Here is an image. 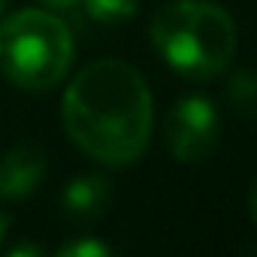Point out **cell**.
<instances>
[{
    "label": "cell",
    "mask_w": 257,
    "mask_h": 257,
    "mask_svg": "<svg viewBox=\"0 0 257 257\" xmlns=\"http://www.w3.org/2000/svg\"><path fill=\"white\" fill-rule=\"evenodd\" d=\"M67 137L106 167H127L149 149L155 103L137 67L121 58L91 61L64 91Z\"/></svg>",
    "instance_id": "6da1fadb"
},
{
    "label": "cell",
    "mask_w": 257,
    "mask_h": 257,
    "mask_svg": "<svg viewBox=\"0 0 257 257\" xmlns=\"http://www.w3.org/2000/svg\"><path fill=\"white\" fill-rule=\"evenodd\" d=\"M155 52L185 79H215L236 55V25L212 0H173L161 7L149 28Z\"/></svg>",
    "instance_id": "7a4b0ae2"
},
{
    "label": "cell",
    "mask_w": 257,
    "mask_h": 257,
    "mask_svg": "<svg viewBox=\"0 0 257 257\" xmlns=\"http://www.w3.org/2000/svg\"><path fill=\"white\" fill-rule=\"evenodd\" d=\"M76 43L49 10H22L0 22V70L22 91H49L73 67Z\"/></svg>",
    "instance_id": "3957f363"
},
{
    "label": "cell",
    "mask_w": 257,
    "mask_h": 257,
    "mask_svg": "<svg viewBox=\"0 0 257 257\" xmlns=\"http://www.w3.org/2000/svg\"><path fill=\"white\" fill-rule=\"evenodd\" d=\"M218 137H221V115L215 103L203 94L182 97L164 121L167 149L179 164H197L206 155H212Z\"/></svg>",
    "instance_id": "277c9868"
},
{
    "label": "cell",
    "mask_w": 257,
    "mask_h": 257,
    "mask_svg": "<svg viewBox=\"0 0 257 257\" xmlns=\"http://www.w3.org/2000/svg\"><path fill=\"white\" fill-rule=\"evenodd\" d=\"M46 179V155L34 146H16L0 158V197L25 200Z\"/></svg>",
    "instance_id": "5b68a950"
},
{
    "label": "cell",
    "mask_w": 257,
    "mask_h": 257,
    "mask_svg": "<svg viewBox=\"0 0 257 257\" xmlns=\"http://www.w3.org/2000/svg\"><path fill=\"white\" fill-rule=\"evenodd\" d=\"M109 200H112V185L106 176H97V173L76 176L73 182H67V188L61 194L64 215L79 224L103 218V212L109 209Z\"/></svg>",
    "instance_id": "8992f818"
},
{
    "label": "cell",
    "mask_w": 257,
    "mask_h": 257,
    "mask_svg": "<svg viewBox=\"0 0 257 257\" xmlns=\"http://www.w3.org/2000/svg\"><path fill=\"white\" fill-rule=\"evenodd\" d=\"M224 100L233 115L245 121H257V73L254 70H236L227 79Z\"/></svg>",
    "instance_id": "52a82bcc"
},
{
    "label": "cell",
    "mask_w": 257,
    "mask_h": 257,
    "mask_svg": "<svg viewBox=\"0 0 257 257\" xmlns=\"http://www.w3.org/2000/svg\"><path fill=\"white\" fill-rule=\"evenodd\" d=\"M85 10L100 25H124L140 10V0H85Z\"/></svg>",
    "instance_id": "ba28073f"
},
{
    "label": "cell",
    "mask_w": 257,
    "mask_h": 257,
    "mask_svg": "<svg viewBox=\"0 0 257 257\" xmlns=\"http://www.w3.org/2000/svg\"><path fill=\"white\" fill-rule=\"evenodd\" d=\"M109 254H112V248L97 239H76V242H67L58 248V257H109Z\"/></svg>",
    "instance_id": "9c48e42d"
},
{
    "label": "cell",
    "mask_w": 257,
    "mask_h": 257,
    "mask_svg": "<svg viewBox=\"0 0 257 257\" xmlns=\"http://www.w3.org/2000/svg\"><path fill=\"white\" fill-rule=\"evenodd\" d=\"M248 215H251V221L257 224V179H254L251 188H248Z\"/></svg>",
    "instance_id": "30bf717a"
},
{
    "label": "cell",
    "mask_w": 257,
    "mask_h": 257,
    "mask_svg": "<svg viewBox=\"0 0 257 257\" xmlns=\"http://www.w3.org/2000/svg\"><path fill=\"white\" fill-rule=\"evenodd\" d=\"M40 4H46L49 10H73V7L82 4V0H40Z\"/></svg>",
    "instance_id": "8fae6325"
},
{
    "label": "cell",
    "mask_w": 257,
    "mask_h": 257,
    "mask_svg": "<svg viewBox=\"0 0 257 257\" xmlns=\"http://www.w3.org/2000/svg\"><path fill=\"white\" fill-rule=\"evenodd\" d=\"M10 254H13V257H22V254H34V257H40L43 248H37V245H19V248H13Z\"/></svg>",
    "instance_id": "7c38bea8"
},
{
    "label": "cell",
    "mask_w": 257,
    "mask_h": 257,
    "mask_svg": "<svg viewBox=\"0 0 257 257\" xmlns=\"http://www.w3.org/2000/svg\"><path fill=\"white\" fill-rule=\"evenodd\" d=\"M7 227H10V218L0 212V245H4V236H7Z\"/></svg>",
    "instance_id": "4fadbf2b"
},
{
    "label": "cell",
    "mask_w": 257,
    "mask_h": 257,
    "mask_svg": "<svg viewBox=\"0 0 257 257\" xmlns=\"http://www.w3.org/2000/svg\"><path fill=\"white\" fill-rule=\"evenodd\" d=\"M4 10H7V0H0V16H4Z\"/></svg>",
    "instance_id": "5bb4252c"
}]
</instances>
